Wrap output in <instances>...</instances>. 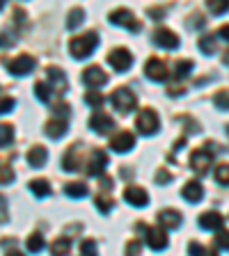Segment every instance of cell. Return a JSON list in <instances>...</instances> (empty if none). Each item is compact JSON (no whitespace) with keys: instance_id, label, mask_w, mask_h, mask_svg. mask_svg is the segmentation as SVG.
I'll list each match as a JSON object with an SVG mask.
<instances>
[{"instance_id":"6da1fadb","label":"cell","mask_w":229,"mask_h":256,"mask_svg":"<svg viewBox=\"0 0 229 256\" xmlns=\"http://www.w3.org/2000/svg\"><path fill=\"white\" fill-rule=\"evenodd\" d=\"M96 46H99V34L96 32H85V34H78L69 42V53L76 60H87L94 53Z\"/></svg>"},{"instance_id":"7a4b0ae2","label":"cell","mask_w":229,"mask_h":256,"mask_svg":"<svg viewBox=\"0 0 229 256\" xmlns=\"http://www.w3.org/2000/svg\"><path fill=\"white\" fill-rule=\"evenodd\" d=\"M138 231L144 234L147 245H149L154 252H163L167 247V234L163 226H144V224H138Z\"/></svg>"},{"instance_id":"3957f363","label":"cell","mask_w":229,"mask_h":256,"mask_svg":"<svg viewBox=\"0 0 229 256\" xmlns=\"http://www.w3.org/2000/svg\"><path fill=\"white\" fill-rule=\"evenodd\" d=\"M110 103H112V108H115L117 112L126 114V112H131L135 106H138V98H135V94H131V90H126V87H119V90L112 92Z\"/></svg>"},{"instance_id":"277c9868","label":"cell","mask_w":229,"mask_h":256,"mask_svg":"<svg viewBox=\"0 0 229 256\" xmlns=\"http://www.w3.org/2000/svg\"><path fill=\"white\" fill-rule=\"evenodd\" d=\"M158 126H160L158 114H156L151 108H144L138 114V119H135V128H138L140 135H154L156 130H158Z\"/></svg>"},{"instance_id":"5b68a950","label":"cell","mask_w":229,"mask_h":256,"mask_svg":"<svg viewBox=\"0 0 229 256\" xmlns=\"http://www.w3.org/2000/svg\"><path fill=\"white\" fill-rule=\"evenodd\" d=\"M108 18H110V23H115V26H122V28H126V30H131V32H140V30H142V26L138 23V18L133 16V12L126 10V7L112 10Z\"/></svg>"},{"instance_id":"8992f818","label":"cell","mask_w":229,"mask_h":256,"mask_svg":"<svg viewBox=\"0 0 229 256\" xmlns=\"http://www.w3.org/2000/svg\"><path fill=\"white\" fill-rule=\"evenodd\" d=\"M211 162H213V151H211V142L204 146V149H195L190 156V167L197 174H206L208 167H211Z\"/></svg>"},{"instance_id":"52a82bcc","label":"cell","mask_w":229,"mask_h":256,"mask_svg":"<svg viewBox=\"0 0 229 256\" xmlns=\"http://www.w3.org/2000/svg\"><path fill=\"white\" fill-rule=\"evenodd\" d=\"M35 66H37V60L32 58V55H19V58H14V60H5V69L10 71L12 76H26V74H30Z\"/></svg>"},{"instance_id":"ba28073f","label":"cell","mask_w":229,"mask_h":256,"mask_svg":"<svg viewBox=\"0 0 229 256\" xmlns=\"http://www.w3.org/2000/svg\"><path fill=\"white\" fill-rule=\"evenodd\" d=\"M108 62H110V66L115 71L124 74V71L131 69V64H133V55L128 53L126 48H112L110 55H108Z\"/></svg>"},{"instance_id":"9c48e42d","label":"cell","mask_w":229,"mask_h":256,"mask_svg":"<svg viewBox=\"0 0 229 256\" xmlns=\"http://www.w3.org/2000/svg\"><path fill=\"white\" fill-rule=\"evenodd\" d=\"M133 144H135V135L131 130H119L117 135H112L110 149L117 151V154H128V151L133 149Z\"/></svg>"},{"instance_id":"30bf717a","label":"cell","mask_w":229,"mask_h":256,"mask_svg":"<svg viewBox=\"0 0 229 256\" xmlns=\"http://www.w3.org/2000/svg\"><path fill=\"white\" fill-rule=\"evenodd\" d=\"M80 78H83V82H85L87 87H92V90H94V87H103L108 82V76L101 66H87Z\"/></svg>"},{"instance_id":"8fae6325","label":"cell","mask_w":229,"mask_h":256,"mask_svg":"<svg viewBox=\"0 0 229 256\" xmlns=\"http://www.w3.org/2000/svg\"><path fill=\"white\" fill-rule=\"evenodd\" d=\"M90 128L94 130V133L106 135V133H110V130H115V122H112V117H108L106 112L99 110V112H94V114H92Z\"/></svg>"},{"instance_id":"7c38bea8","label":"cell","mask_w":229,"mask_h":256,"mask_svg":"<svg viewBox=\"0 0 229 256\" xmlns=\"http://www.w3.org/2000/svg\"><path fill=\"white\" fill-rule=\"evenodd\" d=\"M124 199H126L131 206H138V208H144L149 204V194L140 186H128L126 190H124Z\"/></svg>"},{"instance_id":"4fadbf2b","label":"cell","mask_w":229,"mask_h":256,"mask_svg":"<svg viewBox=\"0 0 229 256\" xmlns=\"http://www.w3.org/2000/svg\"><path fill=\"white\" fill-rule=\"evenodd\" d=\"M144 74L149 76L151 80H156V82H165L167 80V66H165L163 60L151 58L149 62H147V66H144Z\"/></svg>"},{"instance_id":"5bb4252c","label":"cell","mask_w":229,"mask_h":256,"mask_svg":"<svg viewBox=\"0 0 229 256\" xmlns=\"http://www.w3.org/2000/svg\"><path fill=\"white\" fill-rule=\"evenodd\" d=\"M154 42L158 44L160 48H167V50L179 48V37H176L172 30H167V28H158V30L154 32Z\"/></svg>"},{"instance_id":"9a60e30c","label":"cell","mask_w":229,"mask_h":256,"mask_svg":"<svg viewBox=\"0 0 229 256\" xmlns=\"http://www.w3.org/2000/svg\"><path fill=\"white\" fill-rule=\"evenodd\" d=\"M224 224V218L218 213V210H206V213L199 215V226L204 231H220Z\"/></svg>"},{"instance_id":"2e32d148","label":"cell","mask_w":229,"mask_h":256,"mask_svg":"<svg viewBox=\"0 0 229 256\" xmlns=\"http://www.w3.org/2000/svg\"><path fill=\"white\" fill-rule=\"evenodd\" d=\"M62 167L67 172H78L83 170V160H80V144H74L62 158Z\"/></svg>"},{"instance_id":"e0dca14e","label":"cell","mask_w":229,"mask_h":256,"mask_svg":"<svg viewBox=\"0 0 229 256\" xmlns=\"http://www.w3.org/2000/svg\"><path fill=\"white\" fill-rule=\"evenodd\" d=\"M106 165H108L106 151H101V149L92 151V160H90V165H87V172H90L92 176H101L103 172H106Z\"/></svg>"},{"instance_id":"ac0fdd59","label":"cell","mask_w":229,"mask_h":256,"mask_svg":"<svg viewBox=\"0 0 229 256\" xmlns=\"http://www.w3.org/2000/svg\"><path fill=\"white\" fill-rule=\"evenodd\" d=\"M158 222L163 229H179L181 226V213L172 210V208H165V210L158 213Z\"/></svg>"},{"instance_id":"d6986e66","label":"cell","mask_w":229,"mask_h":256,"mask_svg":"<svg viewBox=\"0 0 229 256\" xmlns=\"http://www.w3.org/2000/svg\"><path fill=\"white\" fill-rule=\"evenodd\" d=\"M181 194H183L186 202L197 204V202H202V197H204V188H202V183L199 181H188L186 186H183Z\"/></svg>"},{"instance_id":"ffe728a7","label":"cell","mask_w":229,"mask_h":256,"mask_svg":"<svg viewBox=\"0 0 229 256\" xmlns=\"http://www.w3.org/2000/svg\"><path fill=\"white\" fill-rule=\"evenodd\" d=\"M46 158H48V154L44 146H32V149L28 151V165L35 167V170L46 165Z\"/></svg>"},{"instance_id":"44dd1931","label":"cell","mask_w":229,"mask_h":256,"mask_svg":"<svg viewBox=\"0 0 229 256\" xmlns=\"http://www.w3.org/2000/svg\"><path fill=\"white\" fill-rule=\"evenodd\" d=\"M67 130H69V126H67V122H64V119H53V122L46 124V130H44V133H46L48 138L60 140L62 135H67Z\"/></svg>"},{"instance_id":"7402d4cb","label":"cell","mask_w":229,"mask_h":256,"mask_svg":"<svg viewBox=\"0 0 229 256\" xmlns=\"http://www.w3.org/2000/svg\"><path fill=\"white\" fill-rule=\"evenodd\" d=\"M87 192L90 190H87L85 183H78V181H71L64 186V194L71 199H83V197H87Z\"/></svg>"},{"instance_id":"603a6c76","label":"cell","mask_w":229,"mask_h":256,"mask_svg":"<svg viewBox=\"0 0 229 256\" xmlns=\"http://www.w3.org/2000/svg\"><path fill=\"white\" fill-rule=\"evenodd\" d=\"M30 192L35 194V197L44 199L51 194V188H48V181L46 178H35V181H30Z\"/></svg>"},{"instance_id":"cb8c5ba5","label":"cell","mask_w":229,"mask_h":256,"mask_svg":"<svg viewBox=\"0 0 229 256\" xmlns=\"http://www.w3.org/2000/svg\"><path fill=\"white\" fill-rule=\"evenodd\" d=\"M46 78L53 82V85H58L60 90H67V78H64V74L58 69V66H48L46 69Z\"/></svg>"},{"instance_id":"d4e9b609","label":"cell","mask_w":229,"mask_h":256,"mask_svg":"<svg viewBox=\"0 0 229 256\" xmlns=\"http://www.w3.org/2000/svg\"><path fill=\"white\" fill-rule=\"evenodd\" d=\"M69 250H71V240L69 238H58L53 245H51V254L53 256H67Z\"/></svg>"},{"instance_id":"484cf974","label":"cell","mask_w":229,"mask_h":256,"mask_svg":"<svg viewBox=\"0 0 229 256\" xmlns=\"http://www.w3.org/2000/svg\"><path fill=\"white\" fill-rule=\"evenodd\" d=\"M83 18H85V12H83V7H74V10L69 12V16H67V28H69V30L78 28L80 23H83Z\"/></svg>"},{"instance_id":"4316f807","label":"cell","mask_w":229,"mask_h":256,"mask_svg":"<svg viewBox=\"0 0 229 256\" xmlns=\"http://www.w3.org/2000/svg\"><path fill=\"white\" fill-rule=\"evenodd\" d=\"M44 245H46V240L42 238V234H32L30 238L26 240L28 252H32V254H37V252H42V250H44Z\"/></svg>"},{"instance_id":"83f0119b","label":"cell","mask_w":229,"mask_h":256,"mask_svg":"<svg viewBox=\"0 0 229 256\" xmlns=\"http://www.w3.org/2000/svg\"><path fill=\"white\" fill-rule=\"evenodd\" d=\"M188 254L190 256H218V252L211 250V247L199 245V242H190L188 245Z\"/></svg>"},{"instance_id":"f1b7e54d","label":"cell","mask_w":229,"mask_h":256,"mask_svg":"<svg viewBox=\"0 0 229 256\" xmlns=\"http://www.w3.org/2000/svg\"><path fill=\"white\" fill-rule=\"evenodd\" d=\"M35 94H37V98L42 103H48L53 98V92H51V87H48L46 82H37V85H35Z\"/></svg>"},{"instance_id":"f546056e","label":"cell","mask_w":229,"mask_h":256,"mask_svg":"<svg viewBox=\"0 0 229 256\" xmlns=\"http://www.w3.org/2000/svg\"><path fill=\"white\" fill-rule=\"evenodd\" d=\"M213 106L218 110H229V92L227 90H220L213 94Z\"/></svg>"},{"instance_id":"4dcf8cb0","label":"cell","mask_w":229,"mask_h":256,"mask_svg":"<svg viewBox=\"0 0 229 256\" xmlns=\"http://www.w3.org/2000/svg\"><path fill=\"white\" fill-rule=\"evenodd\" d=\"M199 48H202L204 55L215 53V39H213V34H204V37H199Z\"/></svg>"},{"instance_id":"1f68e13d","label":"cell","mask_w":229,"mask_h":256,"mask_svg":"<svg viewBox=\"0 0 229 256\" xmlns=\"http://www.w3.org/2000/svg\"><path fill=\"white\" fill-rule=\"evenodd\" d=\"M85 103L87 106H92V108H99V110H101L103 108V103H106V98H103V94H99V92H87L85 94Z\"/></svg>"},{"instance_id":"d6a6232c","label":"cell","mask_w":229,"mask_h":256,"mask_svg":"<svg viewBox=\"0 0 229 256\" xmlns=\"http://www.w3.org/2000/svg\"><path fill=\"white\" fill-rule=\"evenodd\" d=\"M12 140H14V128L7 126V124H0V149L7 146Z\"/></svg>"},{"instance_id":"836d02e7","label":"cell","mask_w":229,"mask_h":256,"mask_svg":"<svg viewBox=\"0 0 229 256\" xmlns=\"http://www.w3.org/2000/svg\"><path fill=\"white\" fill-rule=\"evenodd\" d=\"M96 210L103 213V215H108L112 210V199L106 197V194H99V197H96Z\"/></svg>"},{"instance_id":"e575fe53","label":"cell","mask_w":229,"mask_h":256,"mask_svg":"<svg viewBox=\"0 0 229 256\" xmlns=\"http://www.w3.org/2000/svg\"><path fill=\"white\" fill-rule=\"evenodd\" d=\"M206 5H208V10H211V14H224V12H229L227 0H211Z\"/></svg>"},{"instance_id":"d590c367","label":"cell","mask_w":229,"mask_h":256,"mask_svg":"<svg viewBox=\"0 0 229 256\" xmlns=\"http://www.w3.org/2000/svg\"><path fill=\"white\" fill-rule=\"evenodd\" d=\"M190 69H192V62H190V60H181V62H176V66H174V78H183V76H186Z\"/></svg>"},{"instance_id":"8d00e7d4","label":"cell","mask_w":229,"mask_h":256,"mask_svg":"<svg viewBox=\"0 0 229 256\" xmlns=\"http://www.w3.org/2000/svg\"><path fill=\"white\" fill-rule=\"evenodd\" d=\"M215 181L229 186V165H218L215 167Z\"/></svg>"},{"instance_id":"74e56055","label":"cell","mask_w":229,"mask_h":256,"mask_svg":"<svg viewBox=\"0 0 229 256\" xmlns=\"http://www.w3.org/2000/svg\"><path fill=\"white\" fill-rule=\"evenodd\" d=\"M80 254L83 256H96V242L94 240H83V242H80Z\"/></svg>"},{"instance_id":"f35d334b","label":"cell","mask_w":229,"mask_h":256,"mask_svg":"<svg viewBox=\"0 0 229 256\" xmlns=\"http://www.w3.org/2000/svg\"><path fill=\"white\" fill-rule=\"evenodd\" d=\"M14 181V170L12 167H0V186H10Z\"/></svg>"},{"instance_id":"ab89813d","label":"cell","mask_w":229,"mask_h":256,"mask_svg":"<svg viewBox=\"0 0 229 256\" xmlns=\"http://www.w3.org/2000/svg\"><path fill=\"white\" fill-rule=\"evenodd\" d=\"M215 245H218L220 250L229 252V231H218V236H215Z\"/></svg>"},{"instance_id":"60d3db41","label":"cell","mask_w":229,"mask_h":256,"mask_svg":"<svg viewBox=\"0 0 229 256\" xmlns=\"http://www.w3.org/2000/svg\"><path fill=\"white\" fill-rule=\"evenodd\" d=\"M140 250H142L140 240H128V245H126V256H140Z\"/></svg>"},{"instance_id":"b9f144b4","label":"cell","mask_w":229,"mask_h":256,"mask_svg":"<svg viewBox=\"0 0 229 256\" xmlns=\"http://www.w3.org/2000/svg\"><path fill=\"white\" fill-rule=\"evenodd\" d=\"M14 106H16L14 98H10V96H7V98H3V101H0V114H7L10 110H14Z\"/></svg>"},{"instance_id":"7bdbcfd3","label":"cell","mask_w":229,"mask_h":256,"mask_svg":"<svg viewBox=\"0 0 229 256\" xmlns=\"http://www.w3.org/2000/svg\"><path fill=\"white\" fill-rule=\"evenodd\" d=\"M10 220V213H7V199L0 194V224H5Z\"/></svg>"},{"instance_id":"ee69618b","label":"cell","mask_w":229,"mask_h":256,"mask_svg":"<svg viewBox=\"0 0 229 256\" xmlns=\"http://www.w3.org/2000/svg\"><path fill=\"white\" fill-rule=\"evenodd\" d=\"M69 110H71V108H69V103H62V101H60L58 106L53 108V112H55V114H58V117H67V114H69Z\"/></svg>"},{"instance_id":"f6af8a7d","label":"cell","mask_w":229,"mask_h":256,"mask_svg":"<svg viewBox=\"0 0 229 256\" xmlns=\"http://www.w3.org/2000/svg\"><path fill=\"white\" fill-rule=\"evenodd\" d=\"M170 178H172V176H170V172H167V170H163V167H160V170L156 172V183H160V186H163V183H167V181H170Z\"/></svg>"},{"instance_id":"bcb514c9","label":"cell","mask_w":229,"mask_h":256,"mask_svg":"<svg viewBox=\"0 0 229 256\" xmlns=\"http://www.w3.org/2000/svg\"><path fill=\"white\" fill-rule=\"evenodd\" d=\"M3 46H14V37L7 32H0V48Z\"/></svg>"},{"instance_id":"7dc6e473","label":"cell","mask_w":229,"mask_h":256,"mask_svg":"<svg viewBox=\"0 0 229 256\" xmlns=\"http://www.w3.org/2000/svg\"><path fill=\"white\" fill-rule=\"evenodd\" d=\"M149 16L151 18H163V16H165V10H160V7H149Z\"/></svg>"},{"instance_id":"c3c4849f","label":"cell","mask_w":229,"mask_h":256,"mask_svg":"<svg viewBox=\"0 0 229 256\" xmlns=\"http://www.w3.org/2000/svg\"><path fill=\"white\" fill-rule=\"evenodd\" d=\"M218 34H220V37H222V39H224V42H227V44H229V23H227V26H220Z\"/></svg>"},{"instance_id":"681fc988","label":"cell","mask_w":229,"mask_h":256,"mask_svg":"<svg viewBox=\"0 0 229 256\" xmlns=\"http://www.w3.org/2000/svg\"><path fill=\"white\" fill-rule=\"evenodd\" d=\"M101 186H103V190H110V188H112V181L108 178V176H103V178H101Z\"/></svg>"},{"instance_id":"f907efd6","label":"cell","mask_w":229,"mask_h":256,"mask_svg":"<svg viewBox=\"0 0 229 256\" xmlns=\"http://www.w3.org/2000/svg\"><path fill=\"white\" fill-rule=\"evenodd\" d=\"M222 62H224V64H229V50H227V53H224V58H222Z\"/></svg>"},{"instance_id":"816d5d0a","label":"cell","mask_w":229,"mask_h":256,"mask_svg":"<svg viewBox=\"0 0 229 256\" xmlns=\"http://www.w3.org/2000/svg\"><path fill=\"white\" fill-rule=\"evenodd\" d=\"M7 256H23V254H19V252H12V254H7Z\"/></svg>"},{"instance_id":"f5cc1de1","label":"cell","mask_w":229,"mask_h":256,"mask_svg":"<svg viewBox=\"0 0 229 256\" xmlns=\"http://www.w3.org/2000/svg\"><path fill=\"white\" fill-rule=\"evenodd\" d=\"M227 135H229V128H227Z\"/></svg>"}]
</instances>
